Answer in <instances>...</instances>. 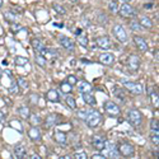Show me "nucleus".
I'll return each mask as SVG.
<instances>
[{
	"instance_id": "nucleus-20",
	"label": "nucleus",
	"mask_w": 159,
	"mask_h": 159,
	"mask_svg": "<svg viewBox=\"0 0 159 159\" xmlns=\"http://www.w3.org/2000/svg\"><path fill=\"white\" fill-rule=\"evenodd\" d=\"M78 89H79L80 93H90L93 88H92V86H90L88 82L83 80V82H80V83L78 84Z\"/></svg>"
},
{
	"instance_id": "nucleus-2",
	"label": "nucleus",
	"mask_w": 159,
	"mask_h": 159,
	"mask_svg": "<svg viewBox=\"0 0 159 159\" xmlns=\"http://www.w3.org/2000/svg\"><path fill=\"white\" fill-rule=\"evenodd\" d=\"M127 120H129V122L134 127H140L141 126V122H143V116H141L140 111H137V110H129V111H127Z\"/></svg>"
},
{
	"instance_id": "nucleus-35",
	"label": "nucleus",
	"mask_w": 159,
	"mask_h": 159,
	"mask_svg": "<svg viewBox=\"0 0 159 159\" xmlns=\"http://www.w3.org/2000/svg\"><path fill=\"white\" fill-rule=\"evenodd\" d=\"M10 126L14 127V129H15V130H18V131H23V126L20 125V122H19L18 120H13V121H10Z\"/></svg>"
},
{
	"instance_id": "nucleus-30",
	"label": "nucleus",
	"mask_w": 159,
	"mask_h": 159,
	"mask_svg": "<svg viewBox=\"0 0 159 159\" xmlns=\"http://www.w3.org/2000/svg\"><path fill=\"white\" fill-rule=\"evenodd\" d=\"M150 140L155 146L159 145V131H153V134L150 135Z\"/></svg>"
},
{
	"instance_id": "nucleus-4",
	"label": "nucleus",
	"mask_w": 159,
	"mask_h": 159,
	"mask_svg": "<svg viewBox=\"0 0 159 159\" xmlns=\"http://www.w3.org/2000/svg\"><path fill=\"white\" fill-rule=\"evenodd\" d=\"M103 108H104L106 113H107L108 116H111V117H119L120 113H121L120 107H119V106L116 104L115 102H112V101H107V102H104Z\"/></svg>"
},
{
	"instance_id": "nucleus-41",
	"label": "nucleus",
	"mask_w": 159,
	"mask_h": 159,
	"mask_svg": "<svg viewBox=\"0 0 159 159\" xmlns=\"http://www.w3.org/2000/svg\"><path fill=\"white\" fill-rule=\"evenodd\" d=\"M150 129H152L153 131H159V122H158V120L153 119V120L150 121Z\"/></svg>"
},
{
	"instance_id": "nucleus-33",
	"label": "nucleus",
	"mask_w": 159,
	"mask_h": 159,
	"mask_svg": "<svg viewBox=\"0 0 159 159\" xmlns=\"http://www.w3.org/2000/svg\"><path fill=\"white\" fill-rule=\"evenodd\" d=\"M115 95H116L117 98H120L121 101H125V97H126L125 92H123L122 89H120V88H115Z\"/></svg>"
},
{
	"instance_id": "nucleus-5",
	"label": "nucleus",
	"mask_w": 159,
	"mask_h": 159,
	"mask_svg": "<svg viewBox=\"0 0 159 159\" xmlns=\"http://www.w3.org/2000/svg\"><path fill=\"white\" fill-rule=\"evenodd\" d=\"M112 32H113V36L117 38L120 42H122V44H126L127 40H129V36H127L125 28H123L121 24H116V26L113 27Z\"/></svg>"
},
{
	"instance_id": "nucleus-53",
	"label": "nucleus",
	"mask_w": 159,
	"mask_h": 159,
	"mask_svg": "<svg viewBox=\"0 0 159 159\" xmlns=\"http://www.w3.org/2000/svg\"><path fill=\"white\" fill-rule=\"evenodd\" d=\"M5 73H6V74H8V77H9V78H10V79H13V77H12V73H10V71H9V70H6V71H5Z\"/></svg>"
},
{
	"instance_id": "nucleus-52",
	"label": "nucleus",
	"mask_w": 159,
	"mask_h": 159,
	"mask_svg": "<svg viewBox=\"0 0 159 159\" xmlns=\"http://www.w3.org/2000/svg\"><path fill=\"white\" fill-rule=\"evenodd\" d=\"M82 32H83V31H82L80 28H78V29L75 31V36H78V35H80V33H82Z\"/></svg>"
},
{
	"instance_id": "nucleus-44",
	"label": "nucleus",
	"mask_w": 159,
	"mask_h": 159,
	"mask_svg": "<svg viewBox=\"0 0 159 159\" xmlns=\"http://www.w3.org/2000/svg\"><path fill=\"white\" fill-rule=\"evenodd\" d=\"M68 83H69V84H71V86H74V84H77V83H78L77 77H75V75H69V77H68Z\"/></svg>"
},
{
	"instance_id": "nucleus-1",
	"label": "nucleus",
	"mask_w": 159,
	"mask_h": 159,
	"mask_svg": "<svg viewBox=\"0 0 159 159\" xmlns=\"http://www.w3.org/2000/svg\"><path fill=\"white\" fill-rule=\"evenodd\" d=\"M87 122V125L89 127H97L101 121H102V116L98 111H95V110H88V113H87V117L86 120H84Z\"/></svg>"
},
{
	"instance_id": "nucleus-40",
	"label": "nucleus",
	"mask_w": 159,
	"mask_h": 159,
	"mask_svg": "<svg viewBox=\"0 0 159 159\" xmlns=\"http://www.w3.org/2000/svg\"><path fill=\"white\" fill-rule=\"evenodd\" d=\"M9 93L10 94H18V84L15 82H13L12 86L9 87Z\"/></svg>"
},
{
	"instance_id": "nucleus-43",
	"label": "nucleus",
	"mask_w": 159,
	"mask_h": 159,
	"mask_svg": "<svg viewBox=\"0 0 159 159\" xmlns=\"http://www.w3.org/2000/svg\"><path fill=\"white\" fill-rule=\"evenodd\" d=\"M29 102L32 103V104H37L38 103V95L37 94H31V97H29Z\"/></svg>"
},
{
	"instance_id": "nucleus-13",
	"label": "nucleus",
	"mask_w": 159,
	"mask_h": 159,
	"mask_svg": "<svg viewBox=\"0 0 159 159\" xmlns=\"http://www.w3.org/2000/svg\"><path fill=\"white\" fill-rule=\"evenodd\" d=\"M54 140L60 144L61 146H65L66 143H68V136L65 132H62V131H55L54 132Z\"/></svg>"
},
{
	"instance_id": "nucleus-17",
	"label": "nucleus",
	"mask_w": 159,
	"mask_h": 159,
	"mask_svg": "<svg viewBox=\"0 0 159 159\" xmlns=\"http://www.w3.org/2000/svg\"><path fill=\"white\" fill-rule=\"evenodd\" d=\"M26 155H27V150H26L24 145L17 144V145L14 146V158L20 159V158H26Z\"/></svg>"
},
{
	"instance_id": "nucleus-14",
	"label": "nucleus",
	"mask_w": 159,
	"mask_h": 159,
	"mask_svg": "<svg viewBox=\"0 0 159 159\" xmlns=\"http://www.w3.org/2000/svg\"><path fill=\"white\" fill-rule=\"evenodd\" d=\"M59 121V115L56 113H50L47 117L45 119V127L46 129H51L52 126H55Z\"/></svg>"
},
{
	"instance_id": "nucleus-15",
	"label": "nucleus",
	"mask_w": 159,
	"mask_h": 159,
	"mask_svg": "<svg viewBox=\"0 0 159 159\" xmlns=\"http://www.w3.org/2000/svg\"><path fill=\"white\" fill-rule=\"evenodd\" d=\"M134 42H135V45H136V47L139 48L141 52H146L148 51V44H146V41L143 38V37H140V36H135L134 37Z\"/></svg>"
},
{
	"instance_id": "nucleus-21",
	"label": "nucleus",
	"mask_w": 159,
	"mask_h": 159,
	"mask_svg": "<svg viewBox=\"0 0 159 159\" xmlns=\"http://www.w3.org/2000/svg\"><path fill=\"white\" fill-rule=\"evenodd\" d=\"M139 23H140V26H141L143 28H148V29L153 28V26H154V23L152 22V19H150V18H148V17H145V15L140 18Z\"/></svg>"
},
{
	"instance_id": "nucleus-31",
	"label": "nucleus",
	"mask_w": 159,
	"mask_h": 159,
	"mask_svg": "<svg viewBox=\"0 0 159 159\" xmlns=\"http://www.w3.org/2000/svg\"><path fill=\"white\" fill-rule=\"evenodd\" d=\"M66 104L69 106V108L70 110H75L77 108V102H75V99H74L73 97H66Z\"/></svg>"
},
{
	"instance_id": "nucleus-18",
	"label": "nucleus",
	"mask_w": 159,
	"mask_h": 159,
	"mask_svg": "<svg viewBox=\"0 0 159 159\" xmlns=\"http://www.w3.org/2000/svg\"><path fill=\"white\" fill-rule=\"evenodd\" d=\"M99 61L103 64V65H112L115 62V56L112 54H108V52H106V54H101L99 56Z\"/></svg>"
},
{
	"instance_id": "nucleus-7",
	"label": "nucleus",
	"mask_w": 159,
	"mask_h": 159,
	"mask_svg": "<svg viewBox=\"0 0 159 159\" xmlns=\"http://www.w3.org/2000/svg\"><path fill=\"white\" fill-rule=\"evenodd\" d=\"M120 14L122 17H126V18H129V17H135L137 14V10L134 9L130 4H127V3H123L121 6H120Z\"/></svg>"
},
{
	"instance_id": "nucleus-50",
	"label": "nucleus",
	"mask_w": 159,
	"mask_h": 159,
	"mask_svg": "<svg viewBox=\"0 0 159 159\" xmlns=\"http://www.w3.org/2000/svg\"><path fill=\"white\" fill-rule=\"evenodd\" d=\"M28 158H31V159H41V157H40V155H37V154H33V155H29Z\"/></svg>"
},
{
	"instance_id": "nucleus-37",
	"label": "nucleus",
	"mask_w": 159,
	"mask_h": 159,
	"mask_svg": "<svg viewBox=\"0 0 159 159\" xmlns=\"http://www.w3.org/2000/svg\"><path fill=\"white\" fill-rule=\"evenodd\" d=\"M98 20H99V23L103 24V26L108 23V18H107V15H106L104 13H99L98 14Z\"/></svg>"
},
{
	"instance_id": "nucleus-25",
	"label": "nucleus",
	"mask_w": 159,
	"mask_h": 159,
	"mask_svg": "<svg viewBox=\"0 0 159 159\" xmlns=\"http://www.w3.org/2000/svg\"><path fill=\"white\" fill-rule=\"evenodd\" d=\"M60 89H61L62 93H70L73 90V86L69 84L68 82H64V83L60 84Z\"/></svg>"
},
{
	"instance_id": "nucleus-11",
	"label": "nucleus",
	"mask_w": 159,
	"mask_h": 159,
	"mask_svg": "<svg viewBox=\"0 0 159 159\" xmlns=\"http://www.w3.org/2000/svg\"><path fill=\"white\" fill-rule=\"evenodd\" d=\"M59 41H60L61 46L65 47V48L69 50V51H74V48H75V44H74V42H73L69 37H66V36L61 35V36L59 37Z\"/></svg>"
},
{
	"instance_id": "nucleus-28",
	"label": "nucleus",
	"mask_w": 159,
	"mask_h": 159,
	"mask_svg": "<svg viewBox=\"0 0 159 159\" xmlns=\"http://www.w3.org/2000/svg\"><path fill=\"white\" fill-rule=\"evenodd\" d=\"M108 9H110L111 13L116 14L119 12V3L116 2V0H112V2H110V4H108Z\"/></svg>"
},
{
	"instance_id": "nucleus-48",
	"label": "nucleus",
	"mask_w": 159,
	"mask_h": 159,
	"mask_svg": "<svg viewBox=\"0 0 159 159\" xmlns=\"http://www.w3.org/2000/svg\"><path fill=\"white\" fill-rule=\"evenodd\" d=\"M5 120H6V116L0 111V122H5Z\"/></svg>"
},
{
	"instance_id": "nucleus-12",
	"label": "nucleus",
	"mask_w": 159,
	"mask_h": 159,
	"mask_svg": "<svg viewBox=\"0 0 159 159\" xmlns=\"http://www.w3.org/2000/svg\"><path fill=\"white\" fill-rule=\"evenodd\" d=\"M140 64H141V61H140L139 56H136V55H130L129 59H127V65L134 71L140 68Z\"/></svg>"
},
{
	"instance_id": "nucleus-24",
	"label": "nucleus",
	"mask_w": 159,
	"mask_h": 159,
	"mask_svg": "<svg viewBox=\"0 0 159 159\" xmlns=\"http://www.w3.org/2000/svg\"><path fill=\"white\" fill-rule=\"evenodd\" d=\"M32 47H33L36 51L41 52L42 50L45 48V45L42 44V41H41V40H38V38H35V40H32Z\"/></svg>"
},
{
	"instance_id": "nucleus-55",
	"label": "nucleus",
	"mask_w": 159,
	"mask_h": 159,
	"mask_svg": "<svg viewBox=\"0 0 159 159\" xmlns=\"http://www.w3.org/2000/svg\"><path fill=\"white\" fill-rule=\"evenodd\" d=\"M71 3H79V0H70Z\"/></svg>"
},
{
	"instance_id": "nucleus-16",
	"label": "nucleus",
	"mask_w": 159,
	"mask_h": 159,
	"mask_svg": "<svg viewBox=\"0 0 159 159\" xmlns=\"http://www.w3.org/2000/svg\"><path fill=\"white\" fill-rule=\"evenodd\" d=\"M28 136H29V139L32 141H40L42 139V135H41V131L37 129V127H31V129L28 130Z\"/></svg>"
},
{
	"instance_id": "nucleus-29",
	"label": "nucleus",
	"mask_w": 159,
	"mask_h": 159,
	"mask_svg": "<svg viewBox=\"0 0 159 159\" xmlns=\"http://www.w3.org/2000/svg\"><path fill=\"white\" fill-rule=\"evenodd\" d=\"M35 60H36V62L38 64V65H40L41 68L46 66V59H45V56H44V55H36Z\"/></svg>"
},
{
	"instance_id": "nucleus-39",
	"label": "nucleus",
	"mask_w": 159,
	"mask_h": 159,
	"mask_svg": "<svg viewBox=\"0 0 159 159\" xmlns=\"http://www.w3.org/2000/svg\"><path fill=\"white\" fill-rule=\"evenodd\" d=\"M150 98H152V102H153V104L155 106V107H158V104H159L158 93H157V92H152V94H150Z\"/></svg>"
},
{
	"instance_id": "nucleus-34",
	"label": "nucleus",
	"mask_w": 159,
	"mask_h": 159,
	"mask_svg": "<svg viewBox=\"0 0 159 159\" xmlns=\"http://www.w3.org/2000/svg\"><path fill=\"white\" fill-rule=\"evenodd\" d=\"M52 8H54V10L56 13H59V14H66V9L62 8L60 4H54V5H52Z\"/></svg>"
},
{
	"instance_id": "nucleus-51",
	"label": "nucleus",
	"mask_w": 159,
	"mask_h": 159,
	"mask_svg": "<svg viewBox=\"0 0 159 159\" xmlns=\"http://www.w3.org/2000/svg\"><path fill=\"white\" fill-rule=\"evenodd\" d=\"M32 121H33V122H40L38 116H37V115H35V116H33V119H32Z\"/></svg>"
},
{
	"instance_id": "nucleus-26",
	"label": "nucleus",
	"mask_w": 159,
	"mask_h": 159,
	"mask_svg": "<svg viewBox=\"0 0 159 159\" xmlns=\"http://www.w3.org/2000/svg\"><path fill=\"white\" fill-rule=\"evenodd\" d=\"M77 42H78V44H80L82 46H84V47H86L87 45H88V37L86 36V35H78L77 36Z\"/></svg>"
},
{
	"instance_id": "nucleus-47",
	"label": "nucleus",
	"mask_w": 159,
	"mask_h": 159,
	"mask_svg": "<svg viewBox=\"0 0 159 159\" xmlns=\"http://www.w3.org/2000/svg\"><path fill=\"white\" fill-rule=\"evenodd\" d=\"M92 158H93V159H106V157H104L103 154H99V153H98V154H94Z\"/></svg>"
},
{
	"instance_id": "nucleus-27",
	"label": "nucleus",
	"mask_w": 159,
	"mask_h": 159,
	"mask_svg": "<svg viewBox=\"0 0 159 159\" xmlns=\"http://www.w3.org/2000/svg\"><path fill=\"white\" fill-rule=\"evenodd\" d=\"M14 61H15V64H17L18 66H26L27 64H28V59H26L23 56H15Z\"/></svg>"
},
{
	"instance_id": "nucleus-8",
	"label": "nucleus",
	"mask_w": 159,
	"mask_h": 159,
	"mask_svg": "<svg viewBox=\"0 0 159 159\" xmlns=\"http://www.w3.org/2000/svg\"><path fill=\"white\" fill-rule=\"evenodd\" d=\"M119 153L122 155V157H132L134 153H135V149H134V145L129 144V143H123L119 146Z\"/></svg>"
},
{
	"instance_id": "nucleus-3",
	"label": "nucleus",
	"mask_w": 159,
	"mask_h": 159,
	"mask_svg": "<svg viewBox=\"0 0 159 159\" xmlns=\"http://www.w3.org/2000/svg\"><path fill=\"white\" fill-rule=\"evenodd\" d=\"M103 155L106 158H119L120 153H119V148L116 146L113 143H108L106 140V144H104V148H103Z\"/></svg>"
},
{
	"instance_id": "nucleus-58",
	"label": "nucleus",
	"mask_w": 159,
	"mask_h": 159,
	"mask_svg": "<svg viewBox=\"0 0 159 159\" xmlns=\"http://www.w3.org/2000/svg\"><path fill=\"white\" fill-rule=\"evenodd\" d=\"M126 2H130V0H126Z\"/></svg>"
},
{
	"instance_id": "nucleus-56",
	"label": "nucleus",
	"mask_w": 159,
	"mask_h": 159,
	"mask_svg": "<svg viewBox=\"0 0 159 159\" xmlns=\"http://www.w3.org/2000/svg\"><path fill=\"white\" fill-rule=\"evenodd\" d=\"M3 77V71H2V69H0V78Z\"/></svg>"
},
{
	"instance_id": "nucleus-10",
	"label": "nucleus",
	"mask_w": 159,
	"mask_h": 159,
	"mask_svg": "<svg viewBox=\"0 0 159 159\" xmlns=\"http://www.w3.org/2000/svg\"><path fill=\"white\" fill-rule=\"evenodd\" d=\"M104 144H106V139L104 136L102 135H93L92 137V145L95 148V150H102L104 148Z\"/></svg>"
},
{
	"instance_id": "nucleus-32",
	"label": "nucleus",
	"mask_w": 159,
	"mask_h": 159,
	"mask_svg": "<svg viewBox=\"0 0 159 159\" xmlns=\"http://www.w3.org/2000/svg\"><path fill=\"white\" fill-rule=\"evenodd\" d=\"M130 28H131L132 31H136V32H140V31L144 29V28L140 26V23H139V22H135V20L130 22Z\"/></svg>"
},
{
	"instance_id": "nucleus-23",
	"label": "nucleus",
	"mask_w": 159,
	"mask_h": 159,
	"mask_svg": "<svg viewBox=\"0 0 159 159\" xmlns=\"http://www.w3.org/2000/svg\"><path fill=\"white\" fill-rule=\"evenodd\" d=\"M18 113L20 115V117H23L24 120H28L29 119V115H31V112H29V108L27 107V106H20V107L18 108Z\"/></svg>"
},
{
	"instance_id": "nucleus-49",
	"label": "nucleus",
	"mask_w": 159,
	"mask_h": 159,
	"mask_svg": "<svg viewBox=\"0 0 159 159\" xmlns=\"http://www.w3.org/2000/svg\"><path fill=\"white\" fill-rule=\"evenodd\" d=\"M12 29H13L14 32H18L19 29H22V27H20L19 24H13V26H12Z\"/></svg>"
},
{
	"instance_id": "nucleus-46",
	"label": "nucleus",
	"mask_w": 159,
	"mask_h": 159,
	"mask_svg": "<svg viewBox=\"0 0 159 159\" xmlns=\"http://www.w3.org/2000/svg\"><path fill=\"white\" fill-rule=\"evenodd\" d=\"M82 24H83V27H86V28H88V27L90 26L89 20H88L87 18H83V19H82Z\"/></svg>"
},
{
	"instance_id": "nucleus-22",
	"label": "nucleus",
	"mask_w": 159,
	"mask_h": 159,
	"mask_svg": "<svg viewBox=\"0 0 159 159\" xmlns=\"http://www.w3.org/2000/svg\"><path fill=\"white\" fill-rule=\"evenodd\" d=\"M47 99L51 101V102L59 103V102H60V95H59V93H57L55 89H50V90L47 92Z\"/></svg>"
},
{
	"instance_id": "nucleus-54",
	"label": "nucleus",
	"mask_w": 159,
	"mask_h": 159,
	"mask_svg": "<svg viewBox=\"0 0 159 159\" xmlns=\"http://www.w3.org/2000/svg\"><path fill=\"white\" fill-rule=\"evenodd\" d=\"M155 59H157V61H158V50L155 51Z\"/></svg>"
},
{
	"instance_id": "nucleus-57",
	"label": "nucleus",
	"mask_w": 159,
	"mask_h": 159,
	"mask_svg": "<svg viewBox=\"0 0 159 159\" xmlns=\"http://www.w3.org/2000/svg\"><path fill=\"white\" fill-rule=\"evenodd\" d=\"M2 5H3V3H2V0H0V8H2Z\"/></svg>"
},
{
	"instance_id": "nucleus-9",
	"label": "nucleus",
	"mask_w": 159,
	"mask_h": 159,
	"mask_svg": "<svg viewBox=\"0 0 159 159\" xmlns=\"http://www.w3.org/2000/svg\"><path fill=\"white\" fill-rule=\"evenodd\" d=\"M95 44H97V46L99 48H102V50H108L112 46V42H111V40H110L108 36H101V37H98L97 40H95Z\"/></svg>"
},
{
	"instance_id": "nucleus-36",
	"label": "nucleus",
	"mask_w": 159,
	"mask_h": 159,
	"mask_svg": "<svg viewBox=\"0 0 159 159\" xmlns=\"http://www.w3.org/2000/svg\"><path fill=\"white\" fill-rule=\"evenodd\" d=\"M4 18L8 20V22H10V23H14V20H15V15H14V13H12V12L4 13Z\"/></svg>"
},
{
	"instance_id": "nucleus-42",
	"label": "nucleus",
	"mask_w": 159,
	"mask_h": 159,
	"mask_svg": "<svg viewBox=\"0 0 159 159\" xmlns=\"http://www.w3.org/2000/svg\"><path fill=\"white\" fill-rule=\"evenodd\" d=\"M87 113H88V110H84V108H83V110H79L77 115H78V117H79V119H82V120H86V117H87Z\"/></svg>"
},
{
	"instance_id": "nucleus-6",
	"label": "nucleus",
	"mask_w": 159,
	"mask_h": 159,
	"mask_svg": "<svg viewBox=\"0 0 159 159\" xmlns=\"http://www.w3.org/2000/svg\"><path fill=\"white\" fill-rule=\"evenodd\" d=\"M123 87L131 92L132 94H141L143 93V86L140 83H134V82H127V80H123Z\"/></svg>"
},
{
	"instance_id": "nucleus-45",
	"label": "nucleus",
	"mask_w": 159,
	"mask_h": 159,
	"mask_svg": "<svg viewBox=\"0 0 159 159\" xmlns=\"http://www.w3.org/2000/svg\"><path fill=\"white\" fill-rule=\"evenodd\" d=\"M73 158H75V159H87L88 155H87V153H75Z\"/></svg>"
},
{
	"instance_id": "nucleus-19",
	"label": "nucleus",
	"mask_w": 159,
	"mask_h": 159,
	"mask_svg": "<svg viewBox=\"0 0 159 159\" xmlns=\"http://www.w3.org/2000/svg\"><path fill=\"white\" fill-rule=\"evenodd\" d=\"M82 97H83V101L87 104L92 106V107H94V106L97 104V99H95V97L90 93H82Z\"/></svg>"
},
{
	"instance_id": "nucleus-38",
	"label": "nucleus",
	"mask_w": 159,
	"mask_h": 159,
	"mask_svg": "<svg viewBox=\"0 0 159 159\" xmlns=\"http://www.w3.org/2000/svg\"><path fill=\"white\" fill-rule=\"evenodd\" d=\"M17 83H18V86H19L20 88H23V89H27V88H28V83H27V80L23 79V78H18Z\"/></svg>"
}]
</instances>
